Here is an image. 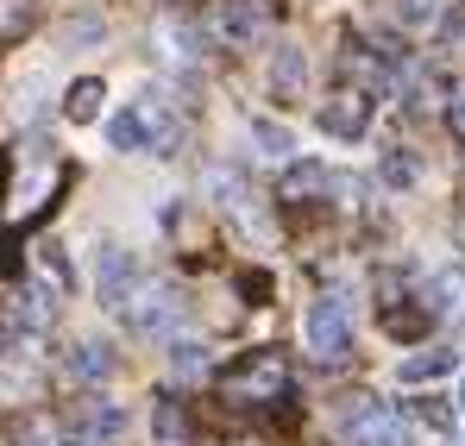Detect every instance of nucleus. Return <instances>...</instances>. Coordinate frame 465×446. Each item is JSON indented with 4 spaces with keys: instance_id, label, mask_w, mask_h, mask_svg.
Listing matches in <instances>:
<instances>
[{
    "instance_id": "nucleus-1",
    "label": "nucleus",
    "mask_w": 465,
    "mask_h": 446,
    "mask_svg": "<svg viewBox=\"0 0 465 446\" xmlns=\"http://www.w3.org/2000/svg\"><path fill=\"white\" fill-rule=\"evenodd\" d=\"M277 396H290L283 352H245L232 372H221V402H232V409H264Z\"/></svg>"
},
{
    "instance_id": "nucleus-2",
    "label": "nucleus",
    "mask_w": 465,
    "mask_h": 446,
    "mask_svg": "<svg viewBox=\"0 0 465 446\" xmlns=\"http://www.w3.org/2000/svg\"><path fill=\"white\" fill-rule=\"evenodd\" d=\"M302 346H309L314 365H346L352 359V314L340 296H321L302 314Z\"/></svg>"
},
{
    "instance_id": "nucleus-3",
    "label": "nucleus",
    "mask_w": 465,
    "mask_h": 446,
    "mask_svg": "<svg viewBox=\"0 0 465 446\" xmlns=\"http://www.w3.org/2000/svg\"><path fill=\"white\" fill-rule=\"evenodd\" d=\"M126 321H133V333H145V340H170V333L189 321V302H183V290H170V283L133 290V296H126Z\"/></svg>"
},
{
    "instance_id": "nucleus-4",
    "label": "nucleus",
    "mask_w": 465,
    "mask_h": 446,
    "mask_svg": "<svg viewBox=\"0 0 465 446\" xmlns=\"http://www.w3.org/2000/svg\"><path fill=\"white\" fill-rule=\"evenodd\" d=\"M64 176H70V170L51 157V145L25 151V170H19V189H13V221H32V214L51 202V189H57Z\"/></svg>"
},
{
    "instance_id": "nucleus-5",
    "label": "nucleus",
    "mask_w": 465,
    "mask_h": 446,
    "mask_svg": "<svg viewBox=\"0 0 465 446\" xmlns=\"http://www.w3.org/2000/svg\"><path fill=\"white\" fill-rule=\"evenodd\" d=\"M214 195H221V208L232 214V226H239L245 239H258V245H271V239H277L271 208H264V195H258V189H245L239 176H227V170H221V176H214Z\"/></svg>"
},
{
    "instance_id": "nucleus-6",
    "label": "nucleus",
    "mask_w": 465,
    "mask_h": 446,
    "mask_svg": "<svg viewBox=\"0 0 465 446\" xmlns=\"http://www.w3.org/2000/svg\"><path fill=\"white\" fill-rule=\"evenodd\" d=\"M114 434H126V409L101 402V396L76 402L70 421H64V446H101V441H114Z\"/></svg>"
},
{
    "instance_id": "nucleus-7",
    "label": "nucleus",
    "mask_w": 465,
    "mask_h": 446,
    "mask_svg": "<svg viewBox=\"0 0 465 446\" xmlns=\"http://www.w3.org/2000/svg\"><path fill=\"white\" fill-rule=\"evenodd\" d=\"M94 290L107 308H126V296L139 290V258L126 245H101V264H94Z\"/></svg>"
},
{
    "instance_id": "nucleus-8",
    "label": "nucleus",
    "mask_w": 465,
    "mask_h": 446,
    "mask_svg": "<svg viewBox=\"0 0 465 446\" xmlns=\"http://www.w3.org/2000/svg\"><path fill=\"white\" fill-rule=\"evenodd\" d=\"M214 25L227 32L232 45H252V38H264L277 25V0H221Z\"/></svg>"
},
{
    "instance_id": "nucleus-9",
    "label": "nucleus",
    "mask_w": 465,
    "mask_h": 446,
    "mask_svg": "<svg viewBox=\"0 0 465 446\" xmlns=\"http://www.w3.org/2000/svg\"><path fill=\"white\" fill-rule=\"evenodd\" d=\"M139 120H145V151H152V157H176L183 139H189L183 114H176L163 94H145V114H139Z\"/></svg>"
},
{
    "instance_id": "nucleus-10",
    "label": "nucleus",
    "mask_w": 465,
    "mask_h": 446,
    "mask_svg": "<svg viewBox=\"0 0 465 446\" xmlns=\"http://www.w3.org/2000/svg\"><path fill=\"white\" fill-rule=\"evenodd\" d=\"M321 126H327L333 139H359V133L371 126V88H346V94H333V101L321 107Z\"/></svg>"
},
{
    "instance_id": "nucleus-11",
    "label": "nucleus",
    "mask_w": 465,
    "mask_h": 446,
    "mask_svg": "<svg viewBox=\"0 0 465 446\" xmlns=\"http://www.w3.org/2000/svg\"><path fill=\"white\" fill-rule=\"evenodd\" d=\"M346 446H415V428H409L402 415L378 409L365 428H352V434H346Z\"/></svg>"
},
{
    "instance_id": "nucleus-12",
    "label": "nucleus",
    "mask_w": 465,
    "mask_h": 446,
    "mask_svg": "<svg viewBox=\"0 0 465 446\" xmlns=\"http://www.w3.org/2000/svg\"><path fill=\"white\" fill-rule=\"evenodd\" d=\"M453 365H460V352L428 346V352H415V359H402V365H396V383H434V377H447Z\"/></svg>"
},
{
    "instance_id": "nucleus-13",
    "label": "nucleus",
    "mask_w": 465,
    "mask_h": 446,
    "mask_svg": "<svg viewBox=\"0 0 465 446\" xmlns=\"http://www.w3.org/2000/svg\"><path fill=\"white\" fill-rule=\"evenodd\" d=\"M70 372H76L82 383H101V377L120 372V359H114V346H101V340H82V346H70Z\"/></svg>"
},
{
    "instance_id": "nucleus-14",
    "label": "nucleus",
    "mask_w": 465,
    "mask_h": 446,
    "mask_svg": "<svg viewBox=\"0 0 465 446\" xmlns=\"http://www.w3.org/2000/svg\"><path fill=\"white\" fill-rule=\"evenodd\" d=\"M283 195H290V202H327V195H333V170H321V164H296V170L283 176Z\"/></svg>"
},
{
    "instance_id": "nucleus-15",
    "label": "nucleus",
    "mask_w": 465,
    "mask_h": 446,
    "mask_svg": "<svg viewBox=\"0 0 465 446\" xmlns=\"http://www.w3.org/2000/svg\"><path fill=\"white\" fill-rule=\"evenodd\" d=\"M19 308H13V321H19V327H51V321H57V290H51V283H32V290H19Z\"/></svg>"
},
{
    "instance_id": "nucleus-16",
    "label": "nucleus",
    "mask_w": 465,
    "mask_h": 446,
    "mask_svg": "<svg viewBox=\"0 0 465 446\" xmlns=\"http://www.w3.org/2000/svg\"><path fill=\"white\" fill-rule=\"evenodd\" d=\"M101 101H107V88L94 75H82V82H70V94H64V114L76 126H88V120H101Z\"/></svg>"
},
{
    "instance_id": "nucleus-17",
    "label": "nucleus",
    "mask_w": 465,
    "mask_h": 446,
    "mask_svg": "<svg viewBox=\"0 0 465 446\" xmlns=\"http://www.w3.org/2000/svg\"><path fill=\"white\" fill-rule=\"evenodd\" d=\"M428 314H460L465 308V277H453V271H440L434 283H428V302H421Z\"/></svg>"
},
{
    "instance_id": "nucleus-18",
    "label": "nucleus",
    "mask_w": 465,
    "mask_h": 446,
    "mask_svg": "<svg viewBox=\"0 0 465 446\" xmlns=\"http://www.w3.org/2000/svg\"><path fill=\"white\" fill-rule=\"evenodd\" d=\"M32 19H38L32 0H0V45H19L32 32Z\"/></svg>"
},
{
    "instance_id": "nucleus-19",
    "label": "nucleus",
    "mask_w": 465,
    "mask_h": 446,
    "mask_svg": "<svg viewBox=\"0 0 465 446\" xmlns=\"http://www.w3.org/2000/svg\"><path fill=\"white\" fill-rule=\"evenodd\" d=\"M378 176H384V189H409L415 176H421V164H415V151H384V164H378Z\"/></svg>"
},
{
    "instance_id": "nucleus-20",
    "label": "nucleus",
    "mask_w": 465,
    "mask_h": 446,
    "mask_svg": "<svg viewBox=\"0 0 465 446\" xmlns=\"http://www.w3.org/2000/svg\"><path fill=\"white\" fill-rule=\"evenodd\" d=\"M428 321H434L428 308H390V314H384V333H390V340H421V333H428Z\"/></svg>"
},
{
    "instance_id": "nucleus-21",
    "label": "nucleus",
    "mask_w": 465,
    "mask_h": 446,
    "mask_svg": "<svg viewBox=\"0 0 465 446\" xmlns=\"http://www.w3.org/2000/svg\"><path fill=\"white\" fill-rule=\"evenodd\" d=\"M152 428L163 434V441H183V434H189V415H183L176 396H157V402H152Z\"/></svg>"
},
{
    "instance_id": "nucleus-22",
    "label": "nucleus",
    "mask_w": 465,
    "mask_h": 446,
    "mask_svg": "<svg viewBox=\"0 0 465 446\" xmlns=\"http://www.w3.org/2000/svg\"><path fill=\"white\" fill-rule=\"evenodd\" d=\"M271 82H277L283 94H296V88L309 82V57H302V51H277V64H271Z\"/></svg>"
},
{
    "instance_id": "nucleus-23",
    "label": "nucleus",
    "mask_w": 465,
    "mask_h": 446,
    "mask_svg": "<svg viewBox=\"0 0 465 446\" xmlns=\"http://www.w3.org/2000/svg\"><path fill=\"white\" fill-rule=\"evenodd\" d=\"M13 446H64V428H51L45 415H25L13 421Z\"/></svg>"
},
{
    "instance_id": "nucleus-24",
    "label": "nucleus",
    "mask_w": 465,
    "mask_h": 446,
    "mask_svg": "<svg viewBox=\"0 0 465 446\" xmlns=\"http://www.w3.org/2000/svg\"><path fill=\"white\" fill-rule=\"evenodd\" d=\"M107 145L114 151H139L145 145V120H139V114H114V120H107Z\"/></svg>"
},
{
    "instance_id": "nucleus-25",
    "label": "nucleus",
    "mask_w": 465,
    "mask_h": 446,
    "mask_svg": "<svg viewBox=\"0 0 465 446\" xmlns=\"http://www.w3.org/2000/svg\"><path fill=\"white\" fill-rule=\"evenodd\" d=\"M252 145H264V157H290L296 139H290V126H277V120H252Z\"/></svg>"
},
{
    "instance_id": "nucleus-26",
    "label": "nucleus",
    "mask_w": 465,
    "mask_h": 446,
    "mask_svg": "<svg viewBox=\"0 0 465 446\" xmlns=\"http://www.w3.org/2000/svg\"><path fill=\"white\" fill-rule=\"evenodd\" d=\"M163 233H170V239H195V233H202V226H195V208H189V202H163Z\"/></svg>"
},
{
    "instance_id": "nucleus-27",
    "label": "nucleus",
    "mask_w": 465,
    "mask_h": 446,
    "mask_svg": "<svg viewBox=\"0 0 465 446\" xmlns=\"http://www.w3.org/2000/svg\"><path fill=\"white\" fill-rule=\"evenodd\" d=\"M170 365H176L183 377L208 372V346H195V340H176V346H170Z\"/></svg>"
},
{
    "instance_id": "nucleus-28",
    "label": "nucleus",
    "mask_w": 465,
    "mask_h": 446,
    "mask_svg": "<svg viewBox=\"0 0 465 446\" xmlns=\"http://www.w3.org/2000/svg\"><path fill=\"white\" fill-rule=\"evenodd\" d=\"M390 13L402 25H428V19H440V0H390Z\"/></svg>"
},
{
    "instance_id": "nucleus-29",
    "label": "nucleus",
    "mask_w": 465,
    "mask_h": 446,
    "mask_svg": "<svg viewBox=\"0 0 465 446\" xmlns=\"http://www.w3.org/2000/svg\"><path fill=\"white\" fill-rule=\"evenodd\" d=\"M415 421H428V428H440V434H453V421H460V415H453V409H447L440 396H428V402H415Z\"/></svg>"
},
{
    "instance_id": "nucleus-30",
    "label": "nucleus",
    "mask_w": 465,
    "mask_h": 446,
    "mask_svg": "<svg viewBox=\"0 0 465 446\" xmlns=\"http://www.w3.org/2000/svg\"><path fill=\"white\" fill-rule=\"evenodd\" d=\"M32 390H38V377H32V372H6V365H0V396H19V402H25Z\"/></svg>"
},
{
    "instance_id": "nucleus-31",
    "label": "nucleus",
    "mask_w": 465,
    "mask_h": 446,
    "mask_svg": "<svg viewBox=\"0 0 465 446\" xmlns=\"http://www.w3.org/2000/svg\"><path fill=\"white\" fill-rule=\"evenodd\" d=\"M38 258H45V277H51V283H70V264H64V252H57V245H45Z\"/></svg>"
},
{
    "instance_id": "nucleus-32",
    "label": "nucleus",
    "mask_w": 465,
    "mask_h": 446,
    "mask_svg": "<svg viewBox=\"0 0 465 446\" xmlns=\"http://www.w3.org/2000/svg\"><path fill=\"white\" fill-rule=\"evenodd\" d=\"M447 126H453V139H465V88H453V101H447Z\"/></svg>"
},
{
    "instance_id": "nucleus-33",
    "label": "nucleus",
    "mask_w": 465,
    "mask_h": 446,
    "mask_svg": "<svg viewBox=\"0 0 465 446\" xmlns=\"http://www.w3.org/2000/svg\"><path fill=\"white\" fill-rule=\"evenodd\" d=\"M6 359H13V333L0 327V365H6Z\"/></svg>"
},
{
    "instance_id": "nucleus-34",
    "label": "nucleus",
    "mask_w": 465,
    "mask_h": 446,
    "mask_svg": "<svg viewBox=\"0 0 465 446\" xmlns=\"http://www.w3.org/2000/svg\"><path fill=\"white\" fill-rule=\"evenodd\" d=\"M453 233H460V245H465V214H460V226H453Z\"/></svg>"
},
{
    "instance_id": "nucleus-35",
    "label": "nucleus",
    "mask_w": 465,
    "mask_h": 446,
    "mask_svg": "<svg viewBox=\"0 0 465 446\" xmlns=\"http://www.w3.org/2000/svg\"><path fill=\"white\" fill-rule=\"evenodd\" d=\"M460 402H465V396H460Z\"/></svg>"
}]
</instances>
